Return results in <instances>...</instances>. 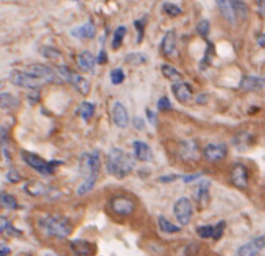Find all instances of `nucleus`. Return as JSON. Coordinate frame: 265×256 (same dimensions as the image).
I'll return each mask as SVG.
<instances>
[{"label": "nucleus", "instance_id": "32", "mask_svg": "<svg viewBox=\"0 0 265 256\" xmlns=\"http://www.w3.org/2000/svg\"><path fill=\"white\" fill-rule=\"evenodd\" d=\"M96 181H97V177H89V178H84L83 184L76 189V194L78 195H84L88 194L89 191H92V187L96 186Z\"/></svg>", "mask_w": 265, "mask_h": 256}, {"label": "nucleus", "instance_id": "28", "mask_svg": "<svg viewBox=\"0 0 265 256\" xmlns=\"http://www.w3.org/2000/svg\"><path fill=\"white\" fill-rule=\"evenodd\" d=\"M231 5H233L236 16L245 21L248 18V6L245 3V0H231Z\"/></svg>", "mask_w": 265, "mask_h": 256}, {"label": "nucleus", "instance_id": "29", "mask_svg": "<svg viewBox=\"0 0 265 256\" xmlns=\"http://www.w3.org/2000/svg\"><path fill=\"white\" fill-rule=\"evenodd\" d=\"M158 225H159V230H161V231H164V233L173 234V233H178V231H179V227L173 225L172 222L167 220L164 216H159V217H158Z\"/></svg>", "mask_w": 265, "mask_h": 256}, {"label": "nucleus", "instance_id": "37", "mask_svg": "<svg viewBox=\"0 0 265 256\" xmlns=\"http://www.w3.org/2000/svg\"><path fill=\"white\" fill-rule=\"evenodd\" d=\"M147 18L148 16H144L142 19L134 22V27L138 28V44H141L142 39H144V27H145V24H147Z\"/></svg>", "mask_w": 265, "mask_h": 256}, {"label": "nucleus", "instance_id": "15", "mask_svg": "<svg viewBox=\"0 0 265 256\" xmlns=\"http://www.w3.org/2000/svg\"><path fill=\"white\" fill-rule=\"evenodd\" d=\"M113 121L119 128H126L128 121H130V116H128L126 108L120 103V102H116L113 105Z\"/></svg>", "mask_w": 265, "mask_h": 256}, {"label": "nucleus", "instance_id": "2", "mask_svg": "<svg viewBox=\"0 0 265 256\" xmlns=\"http://www.w3.org/2000/svg\"><path fill=\"white\" fill-rule=\"evenodd\" d=\"M38 225L46 234L58 239H64L67 236H71L73 228L71 220L64 216H44L39 219Z\"/></svg>", "mask_w": 265, "mask_h": 256}, {"label": "nucleus", "instance_id": "39", "mask_svg": "<svg viewBox=\"0 0 265 256\" xmlns=\"http://www.w3.org/2000/svg\"><path fill=\"white\" fill-rule=\"evenodd\" d=\"M42 53H44V56L48 58V59H59V58H61V52L56 50V49H53V47L42 49Z\"/></svg>", "mask_w": 265, "mask_h": 256}, {"label": "nucleus", "instance_id": "30", "mask_svg": "<svg viewBox=\"0 0 265 256\" xmlns=\"http://www.w3.org/2000/svg\"><path fill=\"white\" fill-rule=\"evenodd\" d=\"M125 35H126V27H125V25H120V27H117V30L114 31V36H113V42H111V47H113V50H119V49H120Z\"/></svg>", "mask_w": 265, "mask_h": 256}, {"label": "nucleus", "instance_id": "1", "mask_svg": "<svg viewBox=\"0 0 265 256\" xmlns=\"http://www.w3.org/2000/svg\"><path fill=\"white\" fill-rule=\"evenodd\" d=\"M134 167L133 158L122 149L109 150L106 156V170L108 174L114 175L116 178H125Z\"/></svg>", "mask_w": 265, "mask_h": 256}, {"label": "nucleus", "instance_id": "21", "mask_svg": "<svg viewBox=\"0 0 265 256\" xmlns=\"http://www.w3.org/2000/svg\"><path fill=\"white\" fill-rule=\"evenodd\" d=\"M264 81L262 78H258V77H243L239 83V88L242 91H258L261 88H264Z\"/></svg>", "mask_w": 265, "mask_h": 256}, {"label": "nucleus", "instance_id": "11", "mask_svg": "<svg viewBox=\"0 0 265 256\" xmlns=\"http://www.w3.org/2000/svg\"><path fill=\"white\" fill-rule=\"evenodd\" d=\"M231 183H233L239 189H246L248 187V170L243 164H234L231 169Z\"/></svg>", "mask_w": 265, "mask_h": 256}, {"label": "nucleus", "instance_id": "46", "mask_svg": "<svg viewBox=\"0 0 265 256\" xmlns=\"http://www.w3.org/2000/svg\"><path fill=\"white\" fill-rule=\"evenodd\" d=\"M11 250H10V247H8L6 244L3 242H0V256H6V255H10Z\"/></svg>", "mask_w": 265, "mask_h": 256}, {"label": "nucleus", "instance_id": "27", "mask_svg": "<svg viewBox=\"0 0 265 256\" xmlns=\"http://www.w3.org/2000/svg\"><path fill=\"white\" fill-rule=\"evenodd\" d=\"M0 155L5 161H10V152H8V130L6 127L0 128Z\"/></svg>", "mask_w": 265, "mask_h": 256}, {"label": "nucleus", "instance_id": "47", "mask_svg": "<svg viewBox=\"0 0 265 256\" xmlns=\"http://www.w3.org/2000/svg\"><path fill=\"white\" fill-rule=\"evenodd\" d=\"M147 117H148V122L151 125H156V114L153 113L151 109H147Z\"/></svg>", "mask_w": 265, "mask_h": 256}, {"label": "nucleus", "instance_id": "16", "mask_svg": "<svg viewBox=\"0 0 265 256\" xmlns=\"http://www.w3.org/2000/svg\"><path fill=\"white\" fill-rule=\"evenodd\" d=\"M133 150H134V156L136 159L142 161V163H148L153 158V152L150 149L148 144H145L142 141H134L133 142Z\"/></svg>", "mask_w": 265, "mask_h": 256}, {"label": "nucleus", "instance_id": "36", "mask_svg": "<svg viewBox=\"0 0 265 256\" xmlns=\"http://www.w3.org/2000/svg\"><path fill=\"white\" fill-rule=\"evenodd\" d=\"M196 234L203 239H209L214 236V227L211 225H203V227H196Z\"/></svg>", "mask_w": 265, "mask_h": 256}, {"label": "nucleus", "instance_id": "40", "mask_svg": "<svg viewBox=\"0 0 265 256\" xmlns=\"http://www.w3.org/2000/svg\"><path fill=\"white\" fill-rule=\"evenodd\" d=\"M196 30H198V35L203 36V38H208L209 35V30H211V25L206 19H203L200 24H198V27H196Z\"/></svg>", "mask_w": 265, "mask_h": 256}, {"label": "nucleus", "instance_id": "31", "mask_svg": "<svg viewBox=\"0 0 265 256\" xmlns=\"http://www.w3.org/2000/svg\"><path fill=\"white\" fill-rule=\"evenodd\" d=\"M196 200L201 205H208L209 202V181H203L196 189Z\"/></svg>", "mask_w": 265, "mask_h": 256}, {"label": "nucleus", "instance_id": "9", "mask_svg": "<svg viewBox=\"0 0 265 256\" xmlns=\"http://www.w3.org/2000/svg\"><path fill=\"white\" fill-rule=\"evenodd\" d=\"M27 72H30L31 75L39 77V78L46 80L47 83H48V81L56 83V81L61 80V75L58 74V71L52 69V67H50V66L39 64V63H36V64H30V66H28V69H27Z\"/></svg>", "mask_w": 265, "mask_h": 256}, {"label": "nucleus", "instance_id": "10", "mask_svg": "<svg viewBox=\"0 0 265 256\" xmlns=\"http://www.w3.org/2000/svg\"><path fill=\"white\" fill-rule=\"evenodd\" d=\"M226 153H228V149L225 144L216 142V144H209V146H206L203 155L209 163H217V161H221L223 158H226Z\"/></svg>", "mask_w": 265, "mask_h": 256}, {"label": "nucleus", "instance_id": "25", "mask_svg": "<svg viewBox=\"0 0 265 256\" xmlns=\"http://www.w3.org/2000/svg\"><path fill=\"white\" fill-rule=\"evenodd\" d=\"M94 113H96V106H94V103H91V102H83V103L76 108V114L83 117V121H86V122L91 121Z\"/></svg>", "mask_w": 265, "mask_h": 256}, {"label": "nucleus", "instance_id": "17", "mask_svg": "<svg viewBox=\"0 0 265 256\" xmlns=\"http://www.w3.org/2000/svg\"><path fill=\"white\" fill-rule=\"evenodd\" d=\"M96 63H97V59L94 58V55L91 52H88V50H84V52H81L78 56H76V64H78V67L83 72L92 74L94 67H96Z\"/></svg>", "mask_w": 265, "mask_h": 256}, {"label": "nucleus", "instance_id": "33", "mask_svg": "<svg viewBox=\"0 0 265 256\" xmlns=\"http://www.w3.org/2000/svg\"><path fill=\"white\" fill-rule=\"evenodd\" d=\"M125 63L131 64V66H139V64H145L147 63V56L144 53H130L125 56Z\"/></svg>", "mask_w": 265, "mask_h": 256}, {"label": "nucleus", "instance_id": "35", "mask_svg": "<svg viewBox=\"0 0 265 256\" xmlns=\"http://www.w3.org/2000/svg\"><path fill=\"white\" fill-rule=\"evenodd\" d=\"M162 11H164L170 18H176L178 14H181V8L173 3H164L162 5Z\"/></svg>", "mask_w": 265, "mask_h": 256}, {"label": "nucleus", "instance_id": "43", "mask_svg": "<svg viewBox=\"0 0 265 256\" xmlns=\"http://www.w3.org/2000/svg\"><path fill=\"white\" fill-rule=\"evenodd\" d=\"M6 180L10 181V183H19L22 180V177L18 172H16V169L11 167L10 170H8V174H6Z\"/></svg>", "mask_w": 265, "mask_h": 256}, {"label": "nucleus", "instance_id": "3", "mask_svg": "<svg viewBox=\"0 0 265 256\" xmlns=\"http://www.w3.org/2000/svg\"><path fill=\"white\" fill-rule=\"evenodd\" d=\"M22 159L25 161V164L30 166L41 175H52L55 172V169L61 164V161H46L39 155H36V153H30V152H22Z\"/></svg>", "mask_w": 265, "mask_h": 256}, {"label": "nucleus", "instance_id": "44", "mask_svg": "<svg viewBox=\"0 0 265 256\" xmlns=\"http://www.w3.org/2000/svg\"><path fill=\"white\" fill-rule=\"evenodd\" d=\"M6 228H10V220H8L5 216H0V234H2Z\"/></svg>", "mask_w": 265, "mask_h": 256}, {"label": "nucleus", "instance_id": "34", "mask_svg": "<svg viewBox=\"0 0 265 256\" xmlns=\"http://www.w3.org/2000/svg\"><path fill=\"white\" fill-rule=\"evenodd\" d=\"M25 191H27L30 195H42V194H46V187L44 184H41V183H28L27 186H25Z\"/></svg>", "mask_w": 265, "mask_h": 256}, {"label": "nucleus", "instance_id": "24", "mask_svg": "<svg viewBox=\"0 0 265 256\" xmlns=\"http://www.w3.org/2000/svg\"><path fill=\"white\" fill-rule=\"evenodd\" d=\"M161 72L164 74V77H166L167 80H172L173 83H175V81H183V80H184L183 74L179 72V71H176V67L170 66V64H162V66H161Z\"/></svg>", "mask_w": 265, "mask_h": 256}, {"label": "nucleus", "instance_id": "38", "mask_svg": "<svg viewBox=\"0 0 265 256\" xmlns=\"http://www.w3.org/2000/svg\"><path fill=\"white\" fill-rule=\"evenodd\" d=\"M125 80V74L122 69H114L111 71V83L113 84H120Z\"/></svg>", "mask_w": 265, "mask_h": 256}, {"label": "nucleus", "instance_id": "23", "mask_svg": "<svg viewBox=\"0 0 265 256\" xmlns=\"http://www.w3.org/2000/svg\"><path fill=\"white\" fill-rule=\"evenodd\" d=\"M18 106H19V100L16 99L13 94H8V92L0 94V108H2V109L13 111Z\"/></svg>", "mask_w": 265, "mask_h": 256}, {"label": "nucleus", "instance_id": "7", "mask_svg": "<svg viewBox=\"0 0 265 256\" xmlns=\"http://www.w3.org/2000/svg\"><path fill=\"white\" fill-rule=\"evenodd\" d=\"M173 214L176 217V220L179 222V225H189L192 216H193V206H192V202L187 199V197H181L178 199L175 206H173Z\"/></svg>", "mask_w": 265, "mask_h": 256}, {"label": "nucleus", "instance_id": "13", "mask_svg": "<svg viewBox=\"0 0 265 256\" xmlns=\"http://www.w3.org/2000/svg\"><path fill=\"white\" fill-rule=\"evenodd\" d=\"M172 91H173V96L176 97V100L179 102V103H189V100L193 97L191 84H187L184 81H175L173 86H172Z\"/></svg>", "mask_w": 265, "mask_h": 256}, {"label": "nucleus", "instance_id": "49", "mask_svg": "<svg viewBox=\"0 0 265 256\" xmlns=\"http://www.w3.org/2000/svg\"><path fill=\"white\" fill-rule=\"evenodd\" d=\"M258 10L261 16H265V0H258Z\"/></svg>", "mask_w": 265, "mask_h": 256}, {"label": "nucleus", "instance_id": "42", "mask_svg": "<svg viewBox=\"0 0 265 256\" xmlns=\"http://www.w3.org/2000/svg\"><path fill=\"white\" fill-rule=\"evenodd\" d=\"M158 109L159 111H170L172 109V103H170V100L166 96L158 100Z\"/></svg>", "mask_w": 265, "mask_h": 256}, {"label": "nucleus", "instance_id": "41", "mask_svg": "<svg viewBox=\"0 0 265 256\" xmlns=\"http://www.w3.org/2000/svg\"><path fill=\"white\" fill-rule=\"evenodd\" d=\"M225 227H226V224L223 220L221 222H218V224L214 227V239H216V241H218V239L221 237V234H223V231H225Z\"/></svg>", "mask_w": 265, "mask_h": 256}, {"label": "nucleus", "instance_id": "6", "mask_svg": "<svg viewBox=\"0 0 265 256\" xmlns=\"http://www.w3.org/2000/svg\"><path fill=\"white\" fill-rule=\"evenodd\" d=\"M100 170V155L98 152H86L80 158V172L84 178L97 177Z\"/></svg>", "mask_w": 265, "mask_h": 256}, {"label": "nucleus", "instance_id": "26", "mask_svg": "<svg viewBox=\"0 0 265 256\" xmlns=\"http://www.w3.org/2000/svg\"><path fill=\"white\" fill-rule=\"evenodd\" d=\"M0 208L5 209H18L19 203L16 200L14 195L6 194V192H0Z\"/></svg>", "mask_w": 265, "mask_h": 256}, {"label": "nucleus", "instance_id": "8", "mask_svg": "<svg viewBox=\"0 0 265 256\" xmlns=\"http://www.w3.org/2000/svg\"><path fill=\"white\" fill-rule=\"evenodd\" d=\"M134 208H136L134 200L126 197V195H117V197L111 200V209H113L117 216H122V217L131 216Z\"/></svg>", "mask_w": 265, "mask_h": 256}, {"label": "nucleus", "instance_id": "20", "mask_svg": "<svg viewBox=\"0 0 265 256\" xmlns=\"http://www.w3.org/2000/svg\"><path fill=\"white\" fill-rule=\"evenodd\" d=\"M216 3H217V6H218L221 16H223V18H225L231 25H234L237 16H236V11H234L233 5H231V0H216Z\"/></svg>", "mask_w": 265, "mask_h": 256}, {"label": "nucleus", "instance_id": "19", "mask_svg": "<svg viewBox=\"0 0 265 256\" xmlns=\"http://www.w3.org/2000/svg\"><path fill=\"white\" fill-rule=\"evenodd\" d=\"M71 35L73 38H78V39H91L96 36V25H94V22H86L80 25V27H76L71 31Z\"/></svg>", "mask_w": 265, "mask_h": 256}, {"label": "nucleus", "instance_id": "45", "mask_svg": "<svg viewBox=\"0 0 265 256\" xmlns=\"http://www.w3.org/2000/svg\"><path fill=\"white\" fill-rule=\"evenodd\" d=\"M134 128L136 130H144V127H145V124H144V121H142V117H134Z\"/></svg>", "mask_w": 265, "mask_h": 256}, {"label": "nucleus", "instance_id": "18", "mask_svg": "<svg viewBox=\"0 0 265 256\" xmlns=\"http://www.w3.org/2000/svg\"><path fill=\"white\" fill-rule=\"evenodd\" d=\"M181 156L186 161H196L200 158V150L196 142L193 141H183L181 142Z\"/></svg>", "mask_w": 265, "mask_h": 256}, {"label": "nucleus", "instance_id": "4", "mask_svg": "<svg viewBox=\"0 0 265 256\" xmlns=\"http://www.w3.org/2000/svg\"><path fill=\"white\" fill-rule=\"evenodd\" d=\"M58 74L61 75L63 80H66L67 83H71L76 91H78L80 94H83V96H88V94H89V91H91V83H89L86 78H84L83 75L71 71L67 66H59V67H58Z\"/></svg>", "mask_w": 265, "mask_h": 256}, {"label": "nucleus", "instance_id": "48", "mask_svg": "<svg viewBox=\"0 0 265 256\" xmlns=\"http://www.w3.org/2000/svg\"><path fill=\"white\" fill-rule=\"evenodd\" d=\"M97 63H100V64H105V63H106V52H105L103 49L100 50L98 58H97Z\"/></svg>", "mask_w": 265, "mask_h": 256}, {"label": "nucleus", "instance_id": "5", "mask_svg": "<svg viewBox=\"0 0 265 256\" xmlns=\"http://www.w3.org/2000/svg\"><path fill=\"white\" fill-rule=\"evenodd\" d=\"M10 81L18 88L24 89H38L42 84H46L47 81L39 78L36 75H31L30 72H21V71H13L10 74Z\"/></svg>", "mask_w": 265, "mask_h": 256}, {"label": "nucleus", "instance_id": "12", "mask_svg": "<svg viewBox=\"0 0 265 256\" xmlns=\"http://www.w3.org/2000/svg\"><path fill=\"white\" fill-rule=\"evenodd\" d=\"M265 249V234L264 236H258L254 237L253 241H250L248 244L242 245L241 249L237 250V255H242V256H253V255H258L261 250Z\"/></svg>", "mask_w": 265, "mask_h": 256}, {"label": "nucleus", "instance_id": "50", "mask_svg": "<svg viewBox=\"0 0 265 256\" xmlns=\"http://www.w3.org/2000/svg\"><path fill=\"white\" fill-rule=\"evenodd\" d=\"M258 44H259V47L265 49V33H262V35L258 36Z\"/></svg>", "mask_w": 265, "mask_h": 256}, {"label": "nucleus", "instance_id": "14", "mask_svg": "<svg viewBox=\"0 0 265 256\" xmlns=\"http://www.w3.org/2000/svg\"><path fill=\"white\" fill-rule=\"evenodd\" d=\"M162 52L166 56H175L176 55V33L175 30H169L164 38H162V44H161Z\"/></svg>", "mask_w": 265, "mask_h": 256}, {"label": "nucleus", "instance_id": "22", "mask_svg": "<svg viewBox=\"0 0 265 256\" xmlns=\"http://www.w3.org/2000/svg\"><path fill=\"white\" fill-rule=\"evenodd\" d=\"M71 250L75 255H91L94 252L92 245L88 241H81V239H75V241L71 242Z\"/></svg>", "mask_w": 265, "mask_h": 256}]
</instances>
